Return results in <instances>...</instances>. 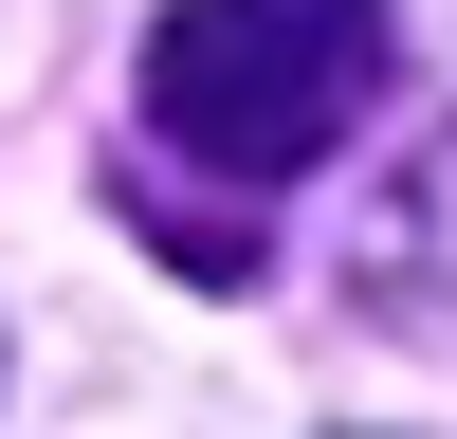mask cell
Listing matches in <instances>:
<instances>
[{
  "mask_svg": "<svg viewBox=\"0 0 457 439\" xmlns=\"http://www.w3.org/2000/svg\"><path fill=\"white\" fill-rule=\"evenodd\" d=\"M385 19L403 0H165L146 19V146L202 183H312L385 92Z\"/></svg>",
  "mask_w": 457,
  "mask_h": 439,
  "instance_id": "cell-1",
  "label": "cell"
},
{
  "mask_svg": "<svg viewBox=\"0 0 457 439\" xmlns=\"http://www.w3.org/2000/svg\"><path fill=\"white\" fill-rule=\"evenodd\" d=\"M348 293H366L385 329H439V348H457V128H439L421 165L385 183V202H366V238H348Z\"/></svg>",
  "mask_w": 457,
  "mask_h": 439,
  "instance_id": "cell-2",
  "label": "cell"
}]
</instances>
